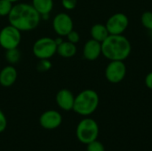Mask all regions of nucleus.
<instances>
[{
    "instance_id": "f257e3e1",
    "label": "nucleus",
    "mask_w": 152,
    "mask_h": 151,
    "mask_svg": "<svg viewBox=\"0 0 152 151\" xmlns=\"http://www.w3.org/2000/svg\"><path fill=\"white\" fill-rule=\"evenodd\" d=\"M7 18L9 24L18 28L20 32H28L36 29L41 21V15L33 5L23 2L13 4Z\"/></svg>"
},
{
    "instance_id": "f03ea898",
    "label": "nucleus",
    "mask_w": 152,
    "mask_h": 151,
    "mask_svg": "<svg viewBox=\"0 0 152 151\" xmlns=\"http://www.w3.org/2000/svg\"><path fill=\"white\" fill-rule=\"evenodd\" d=\"M132 52V44L123 35H110L102 43V54L109 61H126Z\"/></svg>"
},
{
    "instance_id": "7ed1b4c3",
    "label": "nucleus",
    "mask_w": 152,
    "mask_h": 151,
    "mask_svg": "<svg viewBox=\"0 0 152 151\" xmlns=\"http://www.w3.org/2000/svg\"><path fill=\"white\" fill-rule=\"evenodd\" d=\"M100 103L98 93L92 89H86L75 96L73 111L82 117H89L94 114Z\"/></svg>"
},
{
    "instance_id": "20e7f679",
    "label": "nucleus",
    "mask_w": 152,
    "mask_h": 151,
    "mask_svg": "<svg viewBox=\"0 0 152 151\" xmlns=\"http://www.w3.org/2000/svg\"><path fill=\"white\" fill-rule=\"evenodd\" d=\"M100 128L98 123L88 117H85L77 125L76 136L78 142L86 145L98 139Z\"/></svg>"
},
{
    "instance_id": "39448f33",
    "label": "nucleus",
    "mask_w": 152,
    "mask_h": 151,
    "mask_svg": "<svg viewBox=\"0 0 152 151\" xmlns=\"http://www.w3.org/2000/svg\"><path fill=\"white\" fill-rule=\"evenodd\" d=\"M32 53L38 60L51 59L57 53V44L54 38L42 36L37 39L32 46Z\"/></svg>"
},
{
    "instance_id": "423d86ee",
    "label": "nucleus",
    "mask_w": 152,
    "mask_h": 151,
    "mask_svg": "<svg viewBox=\"0 0 152 151\" xmlns=\"http://www.w3.org/2000/svg\"><path fill=\"white\" fill-rule=\"evenodd\" d=\"M21 42V32L11 24L0 30V46L6 50L18 48Z\"/></svg>"
},
{
    "instance_id": "0eeeda50",
    "label": "nucleus",
    "mask_w": 152,
    "mask_h": 151,
    "mask_svg": "<svg viewBox=\"0 0 152 151\" xmlns=\"http://www.w3.org/2000/svg\"><path fill=\"white\" fill-rule=\"evenodd\" d=\"M126 72V66L123 61H110L105 69V77L111 84H118L125 79Z\"/></svg>"
},
{
    "instance_id": "6e6552de",
    "label": "nucleus",
    "mask_w": 152,
    "mask_h": 151,
    "mask_svg": "<svg viewBox=\"0 0 152 151\" xmlns=\"http://www.w3.org/2000/svg\"><path fill=\"white\" fill-rule=\"evenodd\" d=\"M52 27L54 33L60 36H66L74 29V22L71 16L67 12L57 13L52 21Z\"/></svg>"
},
{
    "instance_id": "1a4fd4ad",
    "label": "nucleus",
    "mask_w": 152,
    "mask_h": 151,
    "mask_svg": "<svg viewBox=\"0 0 152 151\" xmlns=\"http://www.w3.org/2000/svg\"><path fill=\"white\" fill-rule=\"evenodd\" d=\"M129 25V19L123 12L112 14L106 21V28L110 35H123Z\"/></svg>"
},
{
    "instance_id": "9d476101",
    "label": "nucleus",
    "mask_w": 152,
    "mask_h": 151,
    "mask_svg": "<svg viewBox=\"0 0 152 151\" xmlns=\"http://www.w3.org/2000/svg\"><path fill=\"white\" fill-rule=\"evenodd\" d=\"M62 124L61 114L55 109H48L39 117V125L45 130H54Z\"/></svg>"
},
{
    "instance_id": "9b49d317",
    "label": "nucleus",
    "mask_w": 152,
    "mask_h": 151,
    "mask_svg": "<svg viewBox=\"0 0 152 151\" xmlns=\"http://www.w3.org/2000/svg\"><path fill=\"white\" fill-rule=\"evenodd\" d=\"M55 101L61 110L70 111L73 109L75 96L70 90L63 88L57 93L55 96Z\"/></svg>"
},
{
    "instance_id": "f8f14e48",
    "label": "nucleus",
    "mask_w": 152,
    "mask_h": 151,
    "mask_svg": "<svg viewBox=\"0 0 152 151\" xmlns=\"http://www.w3.org/2000/svg\"><path fill=\"white\" fill-rule=\"evenodd\" d=\"M84 58L87 61H93L97 60L102 55V43L91 38L83 47Z\"/></svg>"
},
{
    "instance_id": "ddd939ff",
    "label": "nucleus",
    "mask_w": 152,
    "mask_h": 151,
    "mask_svg": "<svg viewBox=\"0 0 152 151\" xmlns=\"http://www.w3.org/2000/svg\"><path fill=\"white\" fill-rule=\"evenodd\" d=\"M18 77V72L13 65H7L0 71V85L3 87H10L14 85Z\"/></svg>"
},
{
    "instance_id": "4468645a",
    "label": "nucleus",
    "mask_w": 152,
    "mask_h": 151,
    "mask_svg": "<svg viewBox=\"0 0 152 151\" xmlns=\"http://www.w3.org/2000/svg\"><path fill=\"white\" fill-rule=\"evenodd\" d=\"M77 51V45L69 41H63L57 46V53L62 58H71L76 55Z\"/></svg>"
},
{
    "instance_id": "2eb2a0df",
    "label": "nucleus",
    "mask_w": 152,
    "mask_h": 151,
    "mask_svg": "<svg viewBox=\"0 0 152 151\" xmlns=\"http://www.w3.org/2000/svg\"><path fill=\"white\" fill-rule=\"evenodd\" d=\"M90 34L93 39L100 43H102L110 36V33L105 24H102V23H96L93 25V27L90 29Z\"/></svg>"
},
{
    "instance_id": "dca6fc26",
    "label": "nucleus",
    "mask_w": 152,
    "mask_h": 151,
    "mask_svg": "<svg viewBox=\"0 0 152 151\" xmlns=\"http://www.w3.org/2000/svg\"><path fill=\"white\" fill-rule=\"evenodd\" d=\"M31 4L40 15L51 13L53 10V0H31Z\"/></svg>"
},
{
    "instance_id": "f3484780",
    "label": "nucleus",
    "mask_w": 152,
    "mask_h": 151,
    "mask_svg": "<svg viewBox=\"0 0 152 151\" xmlns=\"http://www.w3.org/2000/svg\"><path fill=\"white\" fill-rule=\"evenodd\" d=\"M20 56H21V54L18 48L6 50L5 54H4L5 60L10 65H14V64L18 63L20 60Z\"/></svg>"
},
{
    "instance_id": "a211bd4d",
    "label": "nucleus",
    "mask_w": 152,
    "mask_h": 151,
    "mask_svg": "<svg viewBox=\"0 0 152 151\" xmlns=\"http://www.w3.org/2000/svg\"><path fill=\"white\" fill-rule=\"evenodd\" d=\"M13 4L9 0H0V17H8Z\"/></svg>"
},
{
    "instance_id": "6ab92c4d",
    "label": "nucleus",
    "mask_w": 152,
    "mask_h": 151,
    "mask_svg": "<svg viewBox=\"0 0 152 151\" xmlns=\"http://www.w3.org/2000/svg\"><path fill=\"white\" fill-rule=\"evenodd\" d=\"M141 22L142 24V26L147 28L148 30H151L152 29V12L151 11H147L144 12L142 14L141 17Z\"/></svg>"
},
{
    "instance_id": "aec40b11",
    "label": "nucleus",
    "mask_w": 152,
    "mask_h": 151,
    "mask_svg": "<svg viewBox=\"0 0 152 151\" xmlns=\"http://www.w3.org/2000/svg\"><path fill=\"white\" fill-rule=\"evenodd\" d=\"M52 68V62L50 59H43L39 60V62L37 63V69L39 72H45L48 71Z\"/></svg>"
},
{
    "instance_id": "412c9836",
    "label": "nucleus",
    "mask_w": 152,
    "mask_h": 151,
    "mask_svg": "<svg viewBox=\"0 0 152 151\" xmlns=\"http://www.w3.org/2000/svg\"><path fill=\"white\" fill-rule=\"evenodd\" d=\"M86 151H105V148L101 142L95 140L86 144Z\"/></svg>"
},
{
    "instance_id": "4be33fe9",
    "label": "nucleus",
    "mask_w": 152,
    "mask_h": 151,
    "mask_svg": "<svg viewBox=\"0 0 152 151\" xmlns=\"http://www.w3.org/2000/svg\"><path fill=\"white\" fill-rule=\"evenodd\" d=\"M62 7L67 11H72L77 4V0H61Z\"/></svg>"
},
{
    "instance_id": "5701e85b",
    "label": "nucleus",
    "mask_w": 152,
    "mask_h": 151,
    "mask_svg": "<svg viewBox=\"0 0 152 151\" xmlns=\"http://www.w3.org/2000/svg\"><path fill=\"white\" fill-rule=\"evenodd\" d=\"M66 37H67V40L68 41H69V42H71V43H73L75 44H77L80 41V35H79V33L77 31L74 30V29L71 30L66 36Z\"/></svg>"
},
{
    "instance_id": "b1692460",
    "label": "nucleus",
    "mask_w": 152,
    "mask_h": 151,
    "mask_svg": "<svg viewBox=\"0 0 152 151\" xmlns=\"http://www.w3.org/2000/svg\"><path fill=\"white\" fill-rule=\"evenodd\" d=\"M7 127V117L5 114L3 112L2 109H0V133L5 131Z\"/></svg>"
},
{
    "instance_id": "393cba45",
    "label": "nucleus",
    "mask_w": 152,
    "mask_h": 151,
    "mask_svg": "<svg viewBox=\"0 0 152 151\" xmlns=\"http://www.w3.org/2000/svg\"><path fill=\"white\" fill-rule=\"evenodd\" d=\"M145 85L149 89L152 90V71L148 73L145 77Z\"/></svg>"
},
{
    "instance_id": "a878e982",
    "label": "nucleus",
    "mask_w": 152,
    "mask_h": 151,
    "mask_svg": "<svg viewBox=\"0 0 152 151\" xmlns=\"http://www.w3.org/2000/svg\"><path fill=\"white\" fill-rule=\"evenodd\" d=\"M54 41H55V43H56V44H57V46H58L59 44H61L64 41V39H63V36H58L56 38H54Z\"/></svg>"
},
{
    "instance_id": "bb28decb",
    "label": "nucleus",
    "mask_w": 152,
    "mask_h": 151,
    "mask_svg": "<svg viewBox=\"0 0 152 151\" xmlns=\"http://www.w3.org/2000/svg\"><path fill=\"white\" fill-rule=\"evenodd\" d=\"M49 19H50V14L49 13L41 15V20H48Z\"/></svg>"
},
{
    "instance_id": "cd10ccee",
    "label": "nucleus",
    "mask_w": 152,
    "mask_h": 151,
    "mask_svg": "<svg viewBox=\"0 0 152 151\" xmlns=\"http://www.w3.org/2000/svg\"><path fill=\"white\" fill-rule=\"evenodd\" d=\"M10 2H12V4H16V3H19L20 0H9Z\"/></svg>"
},
{
    "instance_id": "c85d7f7f",
    "label": "nucleus",
    "mask_w": 152,
    "mask_h": 151,
    "mask_svg": "<svg viewBox=\"0 0 152 151\" xmlns=\"http://www.w3.org/2000/svg\"><path fill=\"white\" fill-rule=\"evenodd\" d=\"M150 36H151V37L152 39V29L151 30H150Z\"/></svg>"
}]
</instances>
